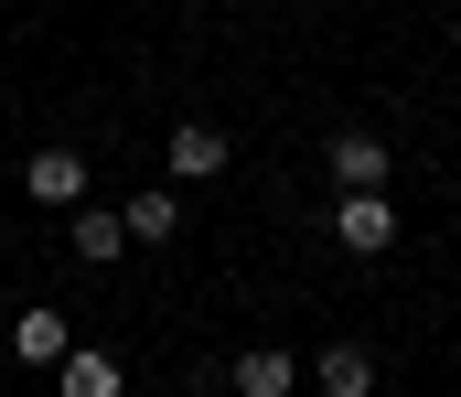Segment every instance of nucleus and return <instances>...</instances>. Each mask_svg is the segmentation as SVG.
<instances>
[{"instance_id":"obj_1","label":"nucleus","mask_w":461,"mask_h":397,"mask_svg":"<svg viewBox=\"0 0 461 397\" xmlns=\"http://www.w3.org/2000/svg\"><path fill=\"white\" fill-rule=\"evenodd\" d=\"M333 237H344V258H386L397 248V204L386 194H344L333 204Z\"/></svg>"},{"instance_id":"obj_2","label":"nucleus","mask_w":461,"mask_h":397,"mask_svg":"<svg viewBox=\"0 0 461 397\" xmlns=\"http://www.w3.org/2000/svg\"><path fill=\"white\" fill-rule=\"evenodd\" d=\"M215 387H226V397H290V387H301V355H279V344H247L236 365H215Z\"/></svg>"},{"instance_id":"obj_3","label":"nucleus","mask_w":461,"mask_h":397,"mask_svg":"<svg viewBox=\"0 0 461 397\" xmlns=\"http://www.w3.org/2000/svg\"><path fill=\"white\" fill-rule=\"evenodd\" d=\"M322 172H333V194H386V140L375 130H333Z\"/></svg>"},{"instance_id":"obj_4","label":"nucleus","mask_w":461,"mask_h":397,"mask_svg":"<svg viewBox=\"0 0 461 397\" xmlns=\"http://www.w3.org/2000/svg\"><path fill=\"white\" fill-rule=\"evenodd\" d=\"M226 161H236V140L215 119H172V183H215Z\"/></svg>"},{"instance_id":"obj_5","label":"nucleus","mask_w":461,"mask_h":397,"mask_svg":"<svg viewBox=\"0 0 461 397\" xmlns=\"http://www.w3.org/2000/svg\"><path fill=\"white\" fill-rule=\"evenodd\" d=\"M54 397H129V365L97 355V344H65L54 355Z\"/></svg>"},{"instance_id":"obj_6","label":"nucleus","mask_w":461,"mask_h":397,"mask_svg":"<svg viewBox=\"0 0 461 397\" xmlns=\"http://www.w3.org/2000/svg\"><path fill=\"white\" fill-rule=\"evenodd\" d=\"M22 194L32 204H86V150H32L22 161Z\"/></svg>"},{"instance_id":"obj_7","label":"nucleus","mask_w":461,"mask_h":397,"mask_svg":"<svg viewBox=\"0 0 461 397\" xmlns=\"http://www.w3.org/2000/svg\"><path fill=\"white\" fill-rule=\"evenodd\" d=\"M301 376H312L322 397H375V355H365V344H322Z\"/></svg>"},{"instance_id":"obj_8","label":"nucleus","mask_w":461,"mask_h":397,"mask_svg":"<svg viewBox=\"0 0 461 397\" xmlns=\"http://www.w3.org/2000/svg\"><path fill=\"white\" fill-rule=\"evenodd\" d=\"M118 226H129V248H172V237H183V204H172V194H129Z\"/></svg>"},{"instance_id":"obj_9","label":"nucleus","mask_w":461,"mask_h":397,"mask_svg":"<svg viewBox=\"0 0 461 397\" xmlns=\"http://www.w3.org/2000/svg\"><path fill=\"white\" fill-rule=\"evenodd\" d=\"M118 248H129V226H118V204H76V258H86V268H108Z\"/></svg>"},{"instance_id":"obj_10","label":"nucleus","mask_w":461,"mask_h":397,"mask_svg":"<svg viewBox=\"0 0 461 397\" xmlns=\"http://www.w3.org/2000/svg\"><path fill=\"white\" fill-rule=\"evenodd\" d=\"M65 344H76V333H65V311H22V322H11V355H22V365H54Z\"/></svg>"}]
</instances>
